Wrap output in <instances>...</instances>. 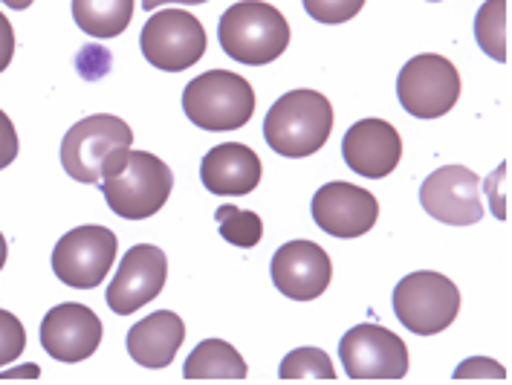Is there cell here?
I'll return each instance as SVG.
<instances>
[{"instance_id": "obj_1", "label": "cell", "mask_w": 512, "mask_h": 385, "mask_svg": "<svg viewBox=\"0 0 512 385\" xmlns=\"http://www.w3.org/2000/svg\"><path fill=\"white\" fill-rule=\"evenodd\" d=\"M333 105L319 90L284 93L264 119V139L275 154L301 160L322 151L333 134Z\"/></svg>"}, {"instance_id": "obj_2", "label": "cell", "mask_w": 512, "mask_h": 385, "mask_svg": "<svg viewBox=\"0 0 512 385\" xmlns=\"http://www.w3.org/2000/svg\"><path fill=\"white\" fill-rule=\"evenodd\" d=\"M134 145V131L113 113H96L76 122L61 142V165L79 183H102Z\"/></svg>"}, {"instance_id": "obj_3", "label": "cell", "mask_w": 512, "mask_h": 385, "mask_svg": "<svg viewBox=\"0 0 512 385\" xmlns=\"http://www.w3.org/2000/svg\"><path fill=\"white\" fill-rule=\"evenodd\" d=\"M217 41L223 53L238 64L264 67L290 47V24L272 3L241 0L223 12L217 24Z\"/></svg>"}, {"instance_id": "obj_4", "label": "cell", "mask_w": 512, "mask_h": 385, "mask_svg": "<svg viewBox=\"0 0 512 385\" xmlns=\"http://www.w3.org/2000/svg\"><path fill=\"white\" fill-rule=\"evenodd\" d=\"M174 189V174L151 151H128L122 165L102 177V194L110 212L125 220L154 218L168 203Z\"/></svg>"}, {"instance_id": "obj_5", "label": "cell", "mask_w": 512, "mask_h": 385, "mask_svg": "<svg viewBox=\"0 0 512 385\" xmlns=\"http://www.w3.org/2000/svg\"><path fill=\"white\" fill-rule=\"evenodd\" d=\"M255 90L243 76L232 70H209L191 79L183 90V110L191 125L223 134L238 131L255 116Z\"/></svg>"}, {"instance_id": "obj_6", "label": "cell", "mask_w": 512, "mask_h": 385, "mask_svg": "<svg viewBox=\"0 0 512 385\" xmlns=\"http://www.w3.org/2000/svg\"><path fill=\"white\" fill-rule=\"evenodd\" d=\"M394 313L400 325L417 336H434L446 330L460 313V290L443 273H411L394 287Z\"/></svg>"}, {"instance_id": "obj_7", "label": "cell", "mask_w": 512, "mask_h": 385, "mask_svg": "<svg viewBox=\"0 0 512 385\" xmlns=\"http://www.w3.org/2000/svg\"><path fill=\"white\" fill-rule=\"evenodd\" d=\"M397 99L405 113H411L417 119L446 116L460 99L458 67L437 53L414 55L400 70Z\"/></svg>"}, {"instance_id": "obj_8", "label": "cell", "mask_w": 512, "mask_h": 385, "mask_svg": "<svg viewBox=\"0 0 512 385\" xmlns=\"http://www.w3.org/2000/svg\"><path fill=\"white\" fill-rule=\"evenodd\" d=\"M139 47L151 67L183 73L206 53V29L186 9H162L145 21Z\"/></svg>"}, {"instance_id": "obj_9", "label": "cell", "mask_w": 512, "mask_h": 385, "mask_svg": "<svg viewBox=\"0 0 512 385\" xmlns=\"http://www.w3.org/2000/svg\"><path fill=\"white\" fill-rule=\"evenodd\" d=\"M119 252V238L108 226L70 229L53 249V273L76 290H93L108 278Z\"/></svg>"}, {"instance_id": "obj_10", "label": "cell", "mask_w": 512, "mask_h": 385, "mask_svg": "<svg viewBox=\"0 0 512 385\" xmlns=\"http://www.w3.org/2000/svg\"><path fill=\"white\" fill-rule=\"evenodd\" d=\"M339 357L351 380H403L408 374L405 342L382 325L348 330L339 342Z\"/></svg>"}, {"instance_id": "obj_11", "label": "cell", "mask_w": 512, "mask_h": 385, "mask_svg": "<svg viewBox=\"0 0 512 385\" xmlns=\"http://www.w3.org/2000/svg\"><path fill=\"white\" fill-rule=\"evenodd\" d=\"M420 203L440 223L472 226L484 218L481 177L463 165H443L423 180Z\"/></svg>"}, {"instance_id": "obj_12", "label": "cell", "mask_w": 512, "mask_h": 385, "mask_svg": "<svg viewBox=\"0 0 512 385\" xmlns=\"http://www.w3.org/2000/svg\"><path fill=\"white\" fill-rule=\"evenodd\" d=\"M168 278V258L154 244H136L125 255L110 281L105 302L116 316H131L139 307L154 302Z\"/></svg>"}, {"instance_id": "obj_13", "label": "cell", "mask_w": 512, "mask_h": 385, "mask_svg": "<svg viewBox=\"0 0 512 385\" xmlns=\"http://www.w3.org/2000/svg\"><path fill=\"white\" fill-rule=\"evenodd\" d=\"M313 220L333 238H362L377 226L379 203L374 194L353 183H327L313 194Z\"/></svg>"}, {"instance_id": "obj_14", "label": "cell", "mask_w": 512, "mask_h": 385, "mask_svg": "<svg viewBox=\"0 0 512 385\" xmlns=\"http://www.w3.org/2000/svg\"><path fill=\"white\" fill-rule=\"evenodd\" d=\"M270 273L278 293L293 302H313L330 287L333 264L316 241H290L275 249Z\"/></svg>"}, {"instance_id": "obj_15", "label": "cell", "mask_w": 512, "mask_h": 385, "mask_svg": "<svg viewBox=\"0 0 512 385\" xmlns=\"http://www.w3.org/2000/svg\"><path fill=\"white\" fill-rule=\"evenodd\" d=\"M102 345V319L87 304H58L41 322V348L58 362H84Z\"/></svg>"}, {"instance_id": "obj_16", "label": "cell", "mask_w": 512, "mask_h": 385, "mask_svg": "<svg viewBox=\"0 0 512 385\" xmlns=\"http://www.w3.org/2000/svg\"><path fill=\"white\" fill-rule=\"evenodd\" d=\"M342 157L359 177L382 180L403 160V139L385 119H359L345 131Z\"/></svg>"}, {"instance_id": "obj_17", "label": "cell", "mask_w": 512, "mask_h": 385, "mask_svg": "<svg viewBox=\"0 0 512 385\" xmlns=\"http://www.w3.org/2000/svg\"><path fill=\"white\" fill-rule=\"evenodd\" d=\"M261 157L241 142H223L212 148L200 163V180L212 194L243 197L261 183Z\"/></svg>"}, {"instance_id": "obj_18", "label": "cell", "mask_w": 512, "mask_h": 385, "mask_svg": "<svg viewBox=\"0 0 512 385\" xmlns=\"http://www.w3.org/2000/svg\"><path fill=\"white\" fill-rule=\"evenodd\" d=\"M186 342V322L174 310H157L128 330V354L136 365L160 371L168 368Z\"/></svg>"}, {"instance_id": "obj_19", "label": "cell", "mask_w": 512, "mask_h": 385, "mask_svg": "<svg viewBox=\"0 0 512 385\" xmlns=\"http://www.w3.org/2000/svg\"><path fill=\"white\" fill-rule=\"evenodd\" d=\"M246 359L223 339L200 342L183 365L186 380H246Z\"/></svg>"}, {"instance_id": "obj_20", "label": "cell", "mask_w": 512, "mask_h": 385, "mask_svg": "<svg viewBox=\"0 0 512 385\" xmlns=\"http://www.w3.org/2000/svg\"><path fill=\"white\" fill-rule=\"evenodd\" d=\"M73 18L93 38H116L134 18V0H73Z\"/></svg>"}, {"instance_id": "obj_21", "label": "cell", "mask_w": 512, "mask_h": 385, "mask_svg": "<svg viewBox=\"0 0 512 385\" xmlns=\"http://www.w3.org/2000/svg\"><path fill=\"white\" fill-rule=\"evenodd\" d=\"M478 47L495 61H507V0H486L475 18Z\"/></svg>"}, {"instance_id": "obj_22", "label": "cell", "mask_w": 512, "mask_h": 385, "mask_svg": "<svg viewBox=\"0 0 512 385\" xmlns=\"http://www.w3.org/2000/svg\"><path fill=\"white\" fill-rule=\"evenodd\" d=\"M215 220L223 241H229L232 247L252 249L261 244L264 238V220L258 218L249 209H238V206H217Z\"/></svg>"}, {"instance_id": "obj_23", "label": "cell", "mask_w": 512, "mask_h": 385, "mask_svg": "<svg viewBox=\"0 0 512 385\" xmlns=\"http://www.w3.org/2000/svg\"><path fill=\"white\" fill-rule=\"evenodd\" d=\"M278 377L293 383V380H336L333 362L322 348H296L281 359Z\"/></svg>"}, {"instance_id": "obj_24", "label": "cell", "mask_w": 512, "mask_h": 385, "mask_svg": "<svg viewBox=\"0 0 512 385\" xmlns=\"http://www.w3.org/2000/svg\"><path fill=\"white\" fill-rule=\"evenodd\" d=\"M301 3H304V12L324 27L348 24L365 6V0H301Z\"/></svg>"}, {"instance_id": "obj_25", "label": "cell", "mask_w": 512, "mask_h": 385, "mask_svg": "<svg viewBox=\"0 0 512 385\" xmlns=\"http://www.w3.org/2000/svg\"><path fill=\"white\" fill-rule=\"evenodd\" d=\"M27 348V330L21 319L9 310H0V365H9L24 354Z\"/></svg>"}, {"instance_id": "obj_26", "label": "cell", "mask_w": 512, "mask_h": 385, "mask_svg": "<svg viewBox=\"0 0 512 385\" xmlns=\"http://www.w3.org/2000/svg\"><path fill=\"white\" fill-rule=\"evenodd\" d=\"M18 131H15V125H12V119L0 110V171L6 168V165L15 163V157H18Z\"/></svg>"}, {"instance_id": "obj_27", "label": "cell", "mask_w": 512, "mask_h": 385, "mask_svg": "<svg viewBox=\"0 0 512 385\" xmlns=\"http://www.w3.org/2000/svg\"><path fill=\"white\" fill-rule=\"evenodd\" d=\"M458 380H466V377H492V380H504V368L498 362H484V359H466L460 362V368L455 371Z\"/></svg>"}, {"instance_id": "obj_28", "label": "cell", "mask_w": 512, "mask_h": 385, "mask_svg": "<svg viewBox=\"0 0 512 385\" xmlns=\"http://www.w3.org/2000/svg\"><path fill=\"white\" fill-rule=\"evenodd\" d=\"M15 55V29L9 24V18L0 12V73L12 64Z\"/></svg>"}, {"instance_id": "obj_29", "label": "cell", "mask_w": 512, "mask_h": 385, "mask_svg": "<svg viewBox=\"0 0 512 385\" xmlns=\"http://www.w3.org/2000/svg\"><path fill=\"white\" fill-rule=\"evenodd\" d=\"M165 3H183V6H197V3H209V0H142V9L145 12H154V9H160Z\"/></svg>"}, {"instance_id": "obj_30", "label": "cell", "mask_w": 512, "mask_h": 385, "mask_svg": "<svg viewBox=\"0 0 512 385\" xmlns=\"http://www.w3.org/2000/svg\"><path fill=\"white\" fill-rule=\"evenodd\" d=\"M3 3H6L9 9H21V12L32 6V0H3Z\"/></svg>"}, {"instance_id": "obj_31", "label": "cell", "mask_w": 512, "mask_h": 385, "mask_svg": "<svg viewBox=\"0 0 512 385\" xmlns=\"http://www.w3.org/2000/svg\"><path fill=\"white\" fill-rule=\"evenodd\" d=\"M3 264H6V238L0 232V270H3Z\"/></svg>"}, {"instance_id": "obj_32", "label": "cell", "mask_w": 512, "mask_h": 385, "mask_svg": "<svg viewBox=\"0 0 512 385\" xmlns=\"http://www.w3.org/2000/svg\"><path fill=\"white\" fill-rule=\"evenodd\" d=\"M429 3H440V0H429Z\"/></svg>"}]
</instances>
